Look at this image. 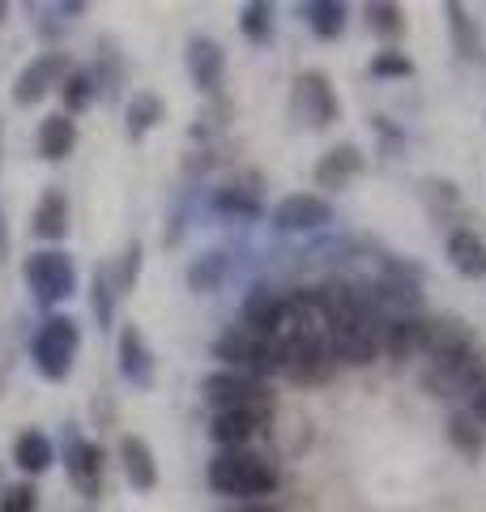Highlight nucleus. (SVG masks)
I'll list each match as a JSON object with an SVG mask.
<instances>
[{"label": "nucleus", "instance_id": "nucleus-1", "mask_svg": "<svg viewBox=\"0 0 486 512\" xmlns=\"http://www.w3.org/2000/svg\"><path fill=\"white\" fill-rule=\"evenodd\" d=\"M209 487L218 495H235V500H256V495L278 491V470L252 453L222 448V453L209 461Z\"/></svg>", "mask_w": 486, "mask_h": 512}, {"label": "nucleus", "instance_id": "nucleus-2", "mask_svg": "<svg viewBox=\"0 0 486 512\" xmlns=\"http://www.w3.org/2000/svg\"><path fill=\"white\" fill-rule=\"evenodd\" d=\"M214 355L226 359V363H235L243 367V372H256V376H269V372H278V350H273L269 342V333H256L248 325H235V329H226L222 338L214 342Z\"/></svg>", "mask_w": 486, "mask_h": 512}, {"label": "nucleus", "instance_id": "nucleus-3", "mask_svg": "<svg viewBox=\"0 0 486 512\" xmlns=\"http://www.w3.org/2000/svg\"><path fill=\"white\" fill-rule=\"evenodd\" d=\"M73 350H77V320L52 316L35 338V367L47 380H64L73 367Z\"/></svg>", "mask_w": 486, "mask_h": 512}, {"label": "nucleus", "instance_id": "nucleus-4", "mask_svg": "<svg viewBox=\"0 0 486 512\" xmlns=\"http://www.w3.org/2000/svg\"><path fill=\"white\" fill-rule=\"evenodd\" d=\"M26 282L35 286L43 303H60L77 291V269L64 252H35L26 261Z\"/></svg>", "mask_w": 486, "mask_h": 512}, {"label": "nucleus", "instance_id": "nucleus-5", "mask_svg": "<svg viewBox=\"0 0 486 512\" xmlns=\"http://www.w3.org/2000/svg\"><path fill=\"white\" fill-rule=\"evenodd\" d=\"M205 402L214 410H265V389L256 384L252 376H239V372H214L201 384Z\"/></svg>", "mask_w": 486, "mask_h": 512}, {"label": "nucleus", "instance_id": "nucleus-6", "mask_svg": "<svg viewBox=\"0 0 486 512\" xmlns=\"http://www.w3.org/2000/svg\"><path fill=\"white\" fill-rule=\"evenodd\" d=\"M60 77H69V56L64 52H43L39 60H30L18 73V86H13V99L22 107H35L47 90H52Z\"/></svg>", "mask_w": 486, "mask_h": 512}, {"label": "nucleus", "instance_id": "nucleus-7", "mask_svg": "<svg viewBox=\"0 0 486 512\" xmlns=\"http://www.w3.org/2000/svg\"><path fill=\"white\" fill-rule=\"evenodd\" d=\"M295 107L307 124H333L337 120V94L329 86V77L324 73H303L299 86H295Z\"/></svg>", "mask_w": 486, "mask_h": 512}, {"label": "nucleus", "instance_id": "nucleus-8", "mask_svg": "<svg viewBox=\"0 0 486 512\" xmlns=\"http://www.w3.org/2000/svg\"><path fill=\"white\" fill-rule=\"evenodd\" d=\"M329 218H333V210L320 197H312V192H295V197H286L278 205V214H273V222H278L282 231H312V227H324Z\"/></svg>", "mask_w": 486, "mask_h": 512}, {"label": "nucleus", "instance_id": "nucleus-9", "mask_svg": "<svg viewBox=\"0 0 486 512\" xmlns=\"http://www.w3.org/2000/svg\"><path fill=\"white\" fill-rule=\"evenodd\" d=\"M120 466L128 474V483H133V491H154L158 466H154V453H150V444L145 440H137V436L120 440Z\"/></svg>", "mask_w": 486, "mask_h": 512}, {"label": "nucleus", "instance_id": "nucleus-10", "mask_svg": "<svg viewBox=\"0 0 486 512\" xmlns=\"http://www.w3.org/2000/svg\"><path fill=\"white\" fill-rule=\"evenodd\" d=\"M256 431H261V410H218L209 436L222 448H239V444H248Z\"/></svg>", "mask_w": 486, "mask_h": 512}, {"label": "nucleus", "instance_id": "nucleus-11", "mask_svg": "<svg viewBox=\"0 0 486 512\" xmlns=\"http://www.w3.org/2000/svg\"><path fill=\"white\" fill-rule=\"evenodd\" d=\"M188 69H192V82H197L201 90H218V82H222V47L214 39L197 35L188 43Z\"/></svg>", "mask_w": 486, "mask_h": 512}, {"label": "nucleus", "instance_id": "nucleus-12", "mask_svg": "<svg viewBox=\"0 0 486 512\" xmlns=\"http://www.w3.org/2000/svg\"><path fill=\"white\" fill-rule=\"evenodd\" d=\"M99 470H103V448L90 444V440H77L69 448V478L77 491L86 495H99Z\"/></svg>", "mask_w": 486, "mask_h": 512}, {"label": "nucleus", "instance_id": "nucleus-13", "mask_svg": "<svg viewBox=\"0 0 486 512\" xmlns=\"http://www.w3.org/2000/svg\"><path fill=\"white\" fill-rule=\"evenodd\" d=\"M120 372L133 380V384H150V376H154V355L145 350L141 333L133 325L120 333Z\"/></svg>", "mask_w": 486, "mask_h": 512}, {"label": "nucleus", "instance_id": "nucleus-14", "mask_svg": "<svg viewBox=\"0 0 486 512\" xmlns=\"http://www.w3.org/2000/svg\"><path fill=\"white\" fill-rule=\"evenodd\" d=\"M73 141H77V128H73V120H69V111H60V116H47V120L39 124V154L52 158V163L69 158Z\"/></svg>", "mask_w": 486, "mask_h": 512}, {"label": "nucleus", "instance_id": "nucleus-15", "mask_svg": "<svg viewBox=\"0 0 486 512\" xmlns=\"http://www.w3.org/2000/svg\"><path fill=\"white\" fill-rule=\"evenodd\" d=\"M448 256H452V265H457L465 278H482L486 274V244L474 231H452L448 235Z\"/></svg>", "mask_w": 486, "mask_h": 512}, {"label": "nucleus", "instance_id": "nucleus-16", "mask_svg": "<svg viewBox=\"0 0 486 512\" xmlns=\"http://www.w3.org/2000/svg\"><path fill=\"white\" fill-rule=\"evenodd\" d=\"M69 231V201H64L60 188H47L39 210H35V235L39 239H60Z\"/></svg>", "mask_w": 486, "mask_h": 512}, {"label": "nucleus", "instance_id": "nucleus-17", "mask_svg": "<svg viewBox=\"0 0 486 512\" xmlns=\"http://www.w3.org/2000/svg\"><path fill=\"white\" fill-rule=\"evenodd\" d=\"M278 312H282V295H273L269 286H256V291L243 299V325L256 333H269L278 325Z\"/></svg>", "mask_w": 486, "mask_h": 512}, {"label": "nucleus", "instance_id": "nucleus-18", "mask_svg": "<svg viewBox=\"0 0 486 512\" xmlns=\"http://www.w3.org/2000/svg\"><path fill=\"white\" fill-rule=\"evenodd\" d=\"M13 457H18V466L26 474H43L56 461V448H52V440H47L43 431H22L18 444H13Z\"/></svg>", "mask_w": 486, "mask_h": 512}, {"label": "nucleus", "instance_id": "nucleus-19", "mask_svg": "<svg viewBox=\"0 0 486 512\" xmlns=\"http://www.w3.org/2000/svg\"><path fill=\"white\" fill-rule=\"evenodd\" d=\"M359 167H363L359 150H354V146H337L333 154H324V158H320V167H316V184H324V188H342V184H346Z\"/></svg>", "mask_w": 486, "mask_h": 512}, {"label": "nucleus", "instance_id": "nucleus-20", "mask_svg": "<svg viewBox=\"0 0 486 512\" xmlns=\"http://www.w3.org/2000/svg\"><path fill=\"white\" fill-rule=\"evenodd\" d=\"M158 120H162V99L158 94H137V99L128 103V133L133 137H145Z\"/></svg>", "mask_w": 486, "mask_h": 512}, {"label": "nucleus", "instance_id": "nucleus-21", "mask_svg": "<svg viewBox=\"0 0 486 512\" xmlns=\"http://www.w3.org/2000/svg\"><path fill=\"white\" fill-rule=\"evenodd\" d=\"M346 26V5H337V0H324V5H312V30L320 39H337Z\"/></svg>", "mask_w": 486, "mask_h": 512}, {"label": "nucleus", "instance_id": "nucleus-22", "mask_svg": "<svg viewBox=\"0 0 486 512\" xmlns=\"http://www.w3.org/2000/svg\"><path fill=\"white\" fill-rule=\"evenodd\" d=\"M448 18H452V30H457V47H461V56L482 60V39H478V30L469 26V13H465L461 5H448Z\"/></svg>", "mask_w": 486, "mask_h": 512}, {"label": "nucleus", "instance_id": "nucleus-23", "mask_svg": "<svg viewBox=\"0 0 486 512\" xmlns=\"http://www.w3.org/2000/svg\"><path fill=\"white\" fill-rule=\"evenodd\" d=\"M243 35H248L252 43H269V35H273V9L269 5H248L243 9Z\"/></svg>", "mask_w": 486, "mask_h": 512}, {"label": "nucleus", "instance_id": "nucleus-24", "mask_svg": "<svg viewBox=\"0 0 486 512\" xmlns=\"http://www.w3.org/2000/svg\"><path fill=\"white\" fill-rule=\"evenodd\" d=\"M222 274H226V256L222 252H209V256H201V261L188 269V282L197 286V291H209V286H214Z\"/></svg>", "mask_w": 486, "mask_h": 512}, {"label": "nucleus", "instance_id": "nucleus-25", "mask_svg": "<svg viewBox=\"0 0 486 512\" xmlns=\"http://www.w3.org/2000/svg\"><path fill=\"white\" fill-rule=\"evenodd\" d=\"M90 99H94V77L90 73H69V77H64V107L81 111Z\"/></svg>", "mask_w": 486, "mask_h": 512}, {"label": "nucleus", "instance_id": "nucleus-26", "mask_svg": "<svg viewBox=\"0 0 486 512\" xmlns=\"http://www.w3.org/2000/svg\"><path fill=\"white\" fill-rule=\"evenodd\" d=\"M218 210H231V214H243V218H252V214H261V197H243L239 188H222L218 197H214Z\"/></svg>", "mask_w": 486, "mask_h": 512}, {"label": "nucleus", "instance_id": "nucleus-27", "mask_svg": "<svg viewBox=\"0 0 486 512\" xmlns=\"http://www.w3.org/2000/svg\"><path fill=\"white\" fill-rule=\"evenodd\" d=\"M367 18H371L376 35H401V26H405L397 5H367Z\"/></svg>", "mask_w": 486, "mask_h": 512}, {"label": "nucleus", "instance_id": "nucleus-28", "mask_svg": "<svg viewBox=\"0 0 486 512\" xmlns=\"http://www.w3.org/2000/svg\"><path fill=\"white\" fill-rule=\"evenodd\" d=\"M448 436H452V444H457L465 457H478V453H482V440H478V431L469 427V419H461V414H457V419L448 423Z\"/></svg>", "mask_w": 486, "mask_h": 512}, {"label": "nucleus", "instance_id": "nucleus-29", "mask_svg": "<svg viewBox=\"0 0 486 512\" xmlns=\"http://www.w3.org/2000/svg\"><path fill=\"white\" fill-rule=\"evenodd\" d=\"M371 73H376V77H410L414 64L405 60L401 52H380L376 60H371Z\"/></svg>", "mask_w": 486, "mask_h": 512}, {"label": "nucleus", "instance_id": "nucleus-30", "mask_svg": "<svg viewBox=\"0 0 486 512\" xmlns=\"http://www.w3.org/2000/svg\"><path fill=\"white\" fill-rule=\"evenodd\" d=\"M0 512H35V487H13V491H5Z\"/></svg>", "mask_w": 486, "mask_h": 512}, {"label": "nucleus", "instance_id": "nucleus-31", "mask_svg": "<svg viewBox=\"0 0 486 512\" xmlns=\"http://www.w3.org/2000/svg\"><path fill=\"white\" fill-rule=\"evenodd\" d=\"M137 269H141V244H128V252H124V274H120V295L133 286Z\"/></svg>", "mask_w": 486, "mask_h": 512}, {"label": "nucleus", "instance_id": "nucleus-32", "mask_svg": "<svg viewBox=\"0 0 486 512\" xmlns=\"http://www.w3.org/2000/svg\"><path fill=\"white\" fill-rule=\"evenodd\" d=\"M94 312H99L103 325L111 320V291H107V278L103 274H94Z\"/></svg>", "mask_w": 486, "mask_h": 512}, {"label": "nucleus", "instance_id": "nucleus-33", "mask_svg": "<svg viewBox=\"0 0 486 512\" xmlns=\"http://www.w3.org/2000/svg\"><path fill=\"white\" fill-rule=\"evenodd\" d=\"M474 414L486 423V389H478V393H474Z\"/></svg>", "mask_w": 486, "mask_h": 512}, {"label": "nucleus", "instance_id": "nucleus-34", "mask_svg": "<svg viewBox=\"0 0 486 512\" xmlns=\"http://www.w3.org/2000/svg\"><path fill=\"white\" fill-rule=\"evenodd\" d=\"M5 252H9V235H5V222H0V261H5Z\"/></svg>", "mask_w": 486, "mask_h": 512}, {"label": "nucleus", "instance_id": "nucleus-35", "mask_svg": "<svg viewBox=\"0 0 486 512\" xmlns=\"http://www.w3.org/2000/svg\"><path fill=\"white\" fill-rule=\"evenodd\" d=\"M243 512H278V508H265V504H252V508H243Z\"/></svg>", "mask_w": 486, "mask_h": 512}, {"label": "nucleus", "instance_id": "nucleus-36", "mask_svg": "<svg viewBox=\"0 0 486 512\" xmlns=\"http://www.w3.org/2000/svg\"><path fill=\"white\" fill-rule=\"evenodd\" d=\"M0 13H5V5H0Z\"/></svg>", "mask_w": 486, "mask_h": 512}]
</instances>
